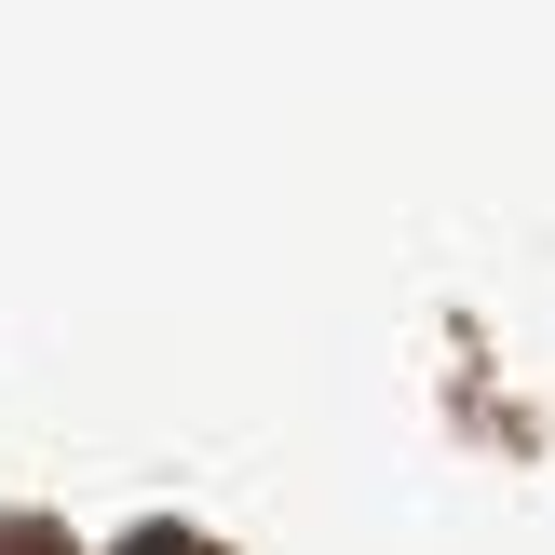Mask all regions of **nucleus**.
Instances as JSON below:
<instances>
[]
</instances>
